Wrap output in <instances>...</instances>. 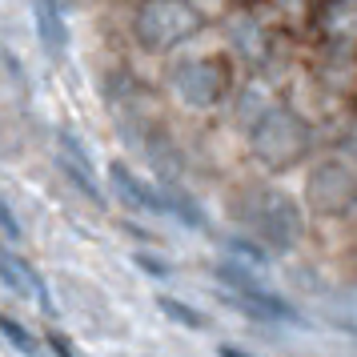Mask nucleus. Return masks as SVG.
Segmentation results:
<instances>
[{
	"label": "nucleus",
	"mask_w": 357,
	"mask_h": 357,
	"mask_svg": "<svg viewBox=\"0 0 357 357\" xmlns=\"http://www.w3.org/2000/svg\"><path fill=\"white\" fill-rule=\"evenodd\" d=\"M197 29H201V13L189 0H141V8L132 13V33L149 52L177 49Z\"/></svg>",
	"instance_id": "nucleus-1"
},
{
	"label": "nucleus",
	"mask_w": 357,
	"mask_h": 357,
	"mask_svg": "<svg viewBox=\"0 0 357 357\" xmlns=\"http://www.w3.org/2000/svg\"><path fill=\"white\" fill-rule=\"evenodd\" d=\"M305 145H309L305 125H301L293 113H285V109L265 113L261 116V125L253 129V149H257V157L265 165H273V169L293 165L301 153H305Z\"/></svg>",
	"instance_id": "nucleus-2"
},
{
	"label": "nucleus",
	"mask_w": 357,
	"mask_h": 357,
	"mask_svg": "<svg viewBox=\"0 0 357 357\" xmlns=\"http://www.w3.org/2000/svg\"><path fill=\"white\" fill-rule=\"evenodd\" d=\"M173 89L185 105L193 109H209L221 100L225 93V68L209 61V56H197V61H185V65L173 68Z\"/></svg>",
	"instance_id": "nucleus-3"
},
{
	"label": "nucleus",
	"mask_w": 357,
	"mask_h": 357,
	"mask_svg": "<svg viewBox=\"0 0 357 357\" xmlns=\"http://www.w3.org/2000/svg\"><path fill=\"white\" fill-rule=\"evenodd\" d=\"M61 169H65V177L81 189L89 201H97V205H105V193H100L97 177H93V161H89V153H84V145L73 137V132H61Z\"/></svg>",
	"instance_id": "nucleus-4"
},
{
	"label": "nucleus",
	"mask_w": 357,
	"mask_h": 357,
	"mask_svg": "<svg viewBox=\"0 0 357 357\" xmlns=\"http://www.w3.org/2000/svg\"><path fill=\"white\" fill-rule=\"evenodd\" d=\"M4 281H8V285H13L20 297H29V293H33V301L45 309L49 317L56 313V305H52V297H49V285H45V277L36 273V269H33L24 257H17L13 249L4 253Z\"/></svg>",
	"instance_id": "nucleus-5"
},
{
	"label": "nucleus",
	"mask_w": 357,
	"mask_h": 357,
	"mask_svg": "<svg viewBox=\"0 0 357 357\" xmlns=\"http://www.w3.org/2000/svg\"><path fill=\"white\" fill-rule=\"evenodd\" d=\"M109 177H113V185L121 189V197H125L129 205H137V209H149V213H173V201H169V193L153 189V185H145V181L137 177V173H129L125 165H113V169H109Z\"/></svg>",
	"instance_id": "nucleus-6"
},
{
	"label": "nucleus",
	"mask_w": 357,
	"mask_h": 357,
	"mask_svg": "<svg viewBox=\"0 0 357 357\" xmlns=\"http://www.w3.org/2000/svg\"><path fill=\"white\" fill-rule=\"evenodd\" d=\"M33 20H36V36L52 61H61L68 49V29L61 17V0H33Z\"/></svg>",
	"instance_id": "nucleus-7"
},
{
	"label": "nucleus",
	"mask_w": 357,
	"mask_h": 357,
	"mask_svg": "<svg viewBox=\"0 0 357 357\" xmlns=\"http://www.w3.org/2000/svg\"><path fill=\"white\" fill-rule=\"evenodd\" d=\"M157 305H161L177 325H185V329H205V317H201L197 309H189V305H181V301H173V297H157Z\"/></svg>",
	"instance_id": "nucleus-8"
},
{
	"label": "nucleus",
	"mask_w": 357,
	"mask_h": 357,
	"mask_svg": "<svg viewBox=\"0 0 357 357\" xmlns=\"http://www.w3.org/2000/svg\"><path fill=\"white\" fill-rule=\"evenodd\" d=\"M4 337L13 341L20 354H29V357L36 354V337H33V333H24V329H20V325L13 321V317H4Z\"/></svg>",
	"instance_id": "nucleus-9"
},
{
	"label": "nucleus",
	"mask_w": 357,
	"mask_h": 357,
	"mask_svg": "<svg viewBox=\"0 0 357 357\" xmlns=\"http://www.w3.org/2000/svg\"><path fill=\"white\" fill-rule=\"evenodd\" d=\"M4 237H8V241H17V237H20L17 217H13V205H4Z\"/></svg>",
	"instance_id": "nucleus-10"
},
{
	"label": "nucleus",
	"mask_w": 357,
	"mask_h": 357,
	"mask_svg": "<svg viewBox=\"0 0 357 357\" xmlns=\"http://www.w3.org/2000/svg\"><path fill=\"white\" fill-rule=\"evenodd\" d=\"M52 345H56V349H61V357H73V345H68V337H61V333H52Z\"/></svg>",
	"instance_id": "nucleus-11"
},
{
	"label": "nucleus",
	"mask_w": 357,
	"mask_h": 357,
	"mask_svg": "<svg viewBox=\"0 0 357 357\" xmlns=\"http://www.w3.org/2000/svg\"><path fill=\"white\" fill-rule=\"evenodd\" d=\"M354 141H357V137H354Z\"/></svg>",
	"instance_id": "nucleus-12"
}]
</instances>
